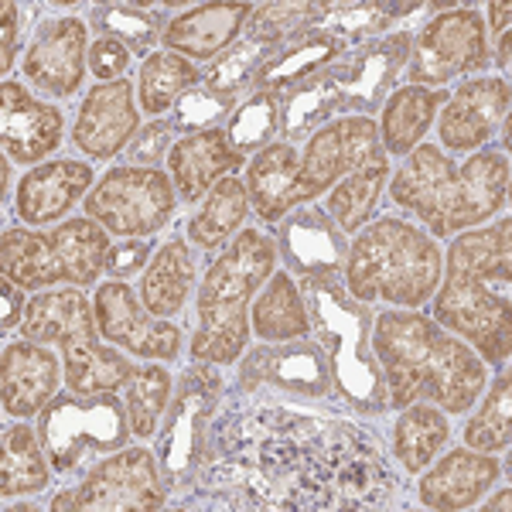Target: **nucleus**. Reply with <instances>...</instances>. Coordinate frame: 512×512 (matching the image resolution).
Here are the masks:
<instances>
[{"instance_id": "obj_3", "label": "nucleus", "mask_w": 512, "mask_h": 512, "mask_svg": "<svg viewBox=\"0 0 512 512\" xmlns=\"http://www.w3.org/2000/svg\"><path fill=\"white\" fill-rule=\"evenodd\" d=\"M512 219L465 229L448 246V270L434 291V321L468 342L489 366L512 355Z\"/></svg>"}, {"instance_id": "obj_33", "label": "nucleus", "mask_w": 512, "mask_h": 512, "mask_svg": "<svg viewBox=\"0 0 512 512\" xmlns=\"http://www.w3.org/2000/svg\"><path fill=\"white\" fill-rule=\"evenodd\" d=\"M250 325L263 342H297V338L311 335V318L301 284L287 270H274L263 291L256 294Z\"/></svg>"}, {"instance_id": "obj_51", "label": "nucleus", "mask_w": 512, "mask_h": 512, "mask_svg": "<svg viewBox=\"0 0 512 512\" xmlns=\"http://www.w3.org/2000/svg\"><path fill=\"white\" fill-rule=\"evenodd\" d=\"M509 18H512V7L499 4V0H492V4H489V21H492V35L495 38L509 35Z\"/></svg>"}, {"instance_id": "obj_1", "label": "nucleus", "mask_w": 512, "mask_h": 512, "mask_svg": "<svg viewBox=\"0 0 512 512\" xmlns=\"http://www.w3.org/2000/svg\"><path fill=\"white\" fill-rule=\"evenodd\" d=\"M403 478L383 441L355 420L304 414L274 393L226 390L195 482L178 509L359 512L396 506Z\"/></svg>"}, {"instance_id": "obj_41", "label": "nucleus", "mask_w": 512, "mask_h": 512, "mask_svg": "<svg viewBox=\"0 0 512 512\" xmlns=\"http://www.w3.org/2000/svg\"><path fill=\"white\" fill-rule=\"evenodd\" d=\"M328 14V4H311V0H297V4H263L246 21V41L260 48H280L304 31L318 28Z\"/></svg>"}, {"instance_id": "obj_30", "label": "nucleus", "mask_w": 512, "mask_h": 512, "mask_svg": "<svg viewBox=\"0 0 512 512\" xmlns=\"http://www.w3.org/2000/svg\"><path fill=\"white\" fill-rule=\"evenodd\" d=\"M192 287H195V256L188 250L185 236L175 229L154 250L151 263H147L144 280H140V301H144V308L151 315L175 318L185 311Z\"/></svg>"}, {"instance_id": "obj_17", "label": "nucleus", "mask_w": 512, "mask_h": 512, "mask_svg": "<svg viewBox=\"0 0 512 512\" xmlns=\"http://www.w3.org/2000/svg\"><path fill=\"white\" fill-rule=\"evenodd\" d=\"M239 390H274L291 393L301 400H332V366L325 349L315 338H297V342H267L243 352L239 362Z\"/></svg>"}, {"instance_id": "obj_28", "label": "nucleus", "mask_w": 512, "mask_h": 512, "mask_svg": "<svg viewBox=\"0 0 512 512\" xmlns=\"http://www.w3.org/2000/svg\"><path fill=\"white\" fill-rule=\"evenodd\" d=\"M499 478V458L472 448H451L431 472H420L417 499L427 509H472Z\"/></svg>"}, {"instance_id": "obj_10", "label": "nucleus", "mask_w": 512, "mask_h": 512, "mask_svg": "<svg viewBox=\"0 0 512 512\" xmlns=\"http://www.w3.org/2000/svg\"><path fill=\"white\" fill-rule=\"evenodd\" d=\"M21 335L41 345H59L65 362V390L72 393H120L134 373V362H127L120 349L103 342L96 308L82 294V287L38 291L24 308Z\"/></svg>"}, {"instance_id": "obj_6", "label": "nucleus", "mask_w": 512, "mask_h": 512, "mask_svg": "<svg viewBox=\"0 0 512 512\" xmlns=\"http://www.w3.org/2000/svg\"><path fill=\"white\" fill-rule=\"evenodd\" d=\"M277 267V246L260 229H239L229 250L209 263L195 297V335L188 345L192 362L233 366L250 349V311L256 294Z\"/></svg>"}, {"instance_id": "obj_55", "label": "nucleus", "mask_w": 512, "mask_h": 512, "mask_svg": "<svg viewBox=\"0 0 512 512\" xmlns=\"http://www.w3.org/2000/svg\"><path fill=\"white\" fill-rule=\"evenodd\" d=\"M509 127H512V123H509V120H502V154H506L509 147H512V140H509Z\"/></svg>"}, {"instance_id": "obj_26", "label": "nucleus", "mask_w": 512, "mask_h": 512, "mask_svg": "<svg viewBox=\"0 0 512 512\" xmlns=\"http://www.w3.org/2000/svg\"><path fill=\"white\" fill-rule=\"evenodd\" d=\"M4 366H0V400L4 414L14 420L38 417L52 403L55 390L62 383V366L55 352H48L41 342L21 338L4 345Z\"/></svg>"}, {"instance_id": "obj_53", "label": "nucleus", "mask_w": 512, "mask_h": 512, "mask_svg": "<svg viewBox=\"0 0 512 512\" xmlns=\"http://www.w3.org/2000/svg\"><path fill=\"white\" fill-rule=\"evenodd\" d=\"M0 185H4V202H11V158H0Z\"/></svg>"}, {"instance_id": "obj_16", "label": "nucleus", "mask_w": 512, "mask_h": 512, "mask_svg": "<svg viewBox=\"0 0 512 512\" xmlns=\"http://www.w3.org/2000/svg\"><path fill=\"white\" fill-rule=\"evenodd\" d=\"M489 38H485L482 14L472 7H454L437 14L414 35V48L407 59L410 86H448L451 79L472 76L489 69Z\"/></svg>"}, {"instance_id": "obj_38", "label": "nucleus", "mask_w": 512, "mask_h": 512, "mask_svg": "<svg viewBox=\"0 0 512 512\" xmlns=\"http://www.w3.org/2000/svg\"><path fill=\"white\" fill-rule=\"evenodd\" d=\"M195 86H202V69H198L195 62L168 52V48H164V52H151L140 62L137 96H140L144 113H151V117H161V113L175 110L178 99Z\"/></svg>"}, {"instance_id": "obj_5", "label": "nucleus", "mask_w": 512, "mask_h": 512, "mask_svg": "<svg viewBox=\"0 0 512 512\" xmlns=\"http://www.w3.org/2000/svg\"><path fill=\"white\" fill-rule=\"evenodd\" d=\"M379 151V127L373 117H342L325 123L297 151L291 144H270L253 154L246 171V192L256 216L280 222L297 205L315 202L352 175Z\"/></svg>"}, {"instance_id": "obj_34", "label": "nucleus", "mask_w": 512, "mask_h": 512, "mask_svg": "<svg viewBox=\"0 0 512 512\" xmlns=\"http://www.w3.org/2000/svg\"><path fill=\"white\" fill-rule=\"evenodd\" d=\"M52 461L45 454L41 434L31 424L4 427V465H0V495L7 502L18 499V495H35L45 492L52 485Z\"/></svg>"}, {"instance_id": "obj_48", "label": "nucleus", "mask_w": 512, "mask_h": 512, "mask_svg": "<svg viewBox=\"0 0 512 512\" xmlns=\"http://www.w3.org/2000/svg\"><path fill=\"white\" fill-rule=\"evenodd\" d=\"M89 69L99 82H117L130 69V48L113 38H96L89 48Z\"/></svg>"}, {"instance_id": "obj_47", "label": "nucleus", "mask_w": 512, "mask_h": 512, "mask_svg": "<svg viewBox=\"0 0 512 512\" xmlns=\"http://www.w3.org/2000/svg\"><path fill=\"white\" fill-rule=\"evenodd\" d=\"M151 256H154L151 239H120L106 253V274H110V280H127L140 274V270H147Z\"/></svg>"}, {"instance_id": "obj_32", "label": "nucleus", "mask_w": 512, "mask_h": 512, "mask_svg": "<svg viewBox=\"0 0 512 512\" xmlns=\"http://www.w3.org/2000/svg\"><path fill=\"white\" fill-rule=\"evenodd\" d=\"M448 103V93H434L424 86H403L393 89L390 99L383 103V123L379 127V147H383L390 158H403L417 144H424V134L431 130L437 120V106Z\"/></svg>"}, {"instance_id": "obj_50", "label": "nucleus", "mask_w": 512, "mask_h": 512, "mask_svg": "<svg viewBox=\"0 0 512 512\" xmlns=\"http://www.w3.org/2000/svg\"><path fill=\"white\" fill-rule=\"evenodd\" d=\"M21 291H24V287L14 284V280L7 277V274H0V304H4L0 328H4V332H11V328H18L21 321H24V308H28V304H24Z\"/></svg>"}, {"instance_id": "obj_19", "label": "nucleus", "mask_w": 512, "mask_h": 512, "mask_svg": "<svg viewBox=\"0 0 512 512\" xmlns=\"http://www.w3.org/2000/svg\"><path fill=\"white\" fill-rule=\"evenodd\" d=\"M89 24L79 18H45L35 24L28 52H24V79L45 96H76L89 72Z\"/></svg>"}, {"instance_id": "obj_22", "label": "nucleus", "mask_w": 512, "mask_h": 512, "mask_svg": "<svg viewBox=\"0 0 512 512\" xmlns=\"http://www.w3.org/2000/svg\"><path fill=\"white\" fill-rule=\"evenodd\" d=\"M65 140V113L31 96L21 82L0 86V144L14 164H45Z\"/></svg>"}, {"instance_id": "obj_44", "label": "nucleus", "mask_w": 512, "mask_h": 512, "mask_svg": "<svg viewBox=\"0 0 512 512\" xmlns=\"http://www.w3.org/2000/svg\"><path fill=\"white\" fill-rule=\"evenodd\" d=\"M277 55V48H260L253 41H236L229 52H222L209 69L202 72V86L212 93H243L253 89L256 76L270 59Z\"/></svg>"}, {"instance_id": "obj_39", "label": "nucleus", "mask_w": 512, "mask_h": 512, "mask_svg": "<svg viewBox=\"0 0 512 512\" xmlns=\"http://www.w3.org/2000/svg\"><path fill=\"white\" fill-rule=\"evenodd\" d=\"M171 393H175V376L164 366H134L127 386H123V403H127L130 431H134L137 441L158 437Z\"/></svg>"}, {"instance_id": "obj_35", "label": "nucleus", "mask_w": 512, "mask_h": 512, "mask_svg": "<svg viewBox=\"0 0 512 512\" xmlns=\"http://www.w3.org/2000/svg\"><path fill=\"white\" fill-rule=\"evenodd\" d=\"M246 212H250V192H246V181L229 175V178H222L209 195H205L202 209L188 219L185 233L202 253H216L219 246H226L229 239L239 233Z\"/></svg>"}, {"instance_id": "obj_20", "label": "nucleus", "mask_w": 512, "mask_h": 512, "mask_svg": "<svg viewBox=\"0 0 512 512\" xmlns=\"http://www.w3.org/2000/svg\"><path fill=\"white\" fill-rule=\"evenodd\" d=\"M140 117L134 106V86L127 79L99 82L82 99L72 123V147L89 161H113L137 137Z\"/></svg>"}, {"instance_id": "obj_9", "label": "nucleus", "mask_w": 512, "mask_h": 512, "mask_svg": "<svg viewBox=\"0 0 512 512\" xmlns=\"http://www.w3.org/2000/svg\"><path fill=\"white\" fill-rule=\"evenodd\" d=\"M444 274V253L434 236L414 222L383 216L362 226L349 243L345 260V291L355 301H386L396 308H424Z\"/></svg>"}, {"instance_id": "obj_42", "label": "nucleus", "mask_w": 512, "mask_h": 512, "mask_svg": "<svg viewBox=\"0 0 512 512\" xmlns=\"http://www.w3.org/2000/svg\"><path fill=\"white\" fill-rule=\"evenodd\" d=\"M410 11H420V4H379V0H369V4H328V14L318 28L332 31L345 41V45H366L376 35H386L390 24L396 18H407Z\"/></svg>"}, {"instance_id": "obj_46", "label": "nucleus", "mask_w": 512, "mask_h": 512, "mask_svg": "<svg viewBox=\"0 0 512 512\" xmlns=\"http://www.w3.org/2000/svg\"><path fill=\"white\" fill-rule=\"evenodd\" d=\"M171 147H175V127H171V120H151L147 127L137 130V137L130 140L123 158H127V164H134V168H158L161 161H168Z\"/></svg>"}, {"instance_id": "obj_29", "label": "nucleus", "mask_w": 512, "mask_h": 512, "mask_svg": "<svg viewBox=\"0 0 512 512\" xmlns=\"http://www.w3.org/2000/svg\"><path fill=\"white\" fill-rule=\"evenodd\" d=\"M345 48L349 45L325 28L304 31V35H297V38L287 41V45L277 48L274 59L260 69L253 89H260V93H274V96L294 93L297 86H304L308 79H315L318 72H325L328 65H335L338 59H342Z\"/></svg>"}, {"instance_id": "obj_24", "label": "nucleus", "mask_w": 512, "mask_h": 512, "mask_svg": "<svg viewBox=\"0 0 512 512\" xmlns=\"http://www.w3.org/2000/svg\"><path fill=\"white\" fill-rule=\"evenodd\" d=\"M246 158L233 147L226 127H212L202 134L178 137L168 154V175L175 181L178 202L195 205L205 202V195L219 185L222 178L239 175Z\"/></svg>"}, {"instance_id": "obj_21", "label": "nucleus", "mask_w": 512, "mask_h": 512, "mask_svg": "<svg viewBox=\"0 0 512 512\" xmlns=\"http://www.w3.org/2000/svg\"><path fill=\"white\" fill-rule=\"evenodd\" d=\"M509 79H468L448 96L437 120V137L441 151L475 154L495 137L502 120H509Z\"/></svg>"}, {"instance_id": "obj_54", "label": "nucleus", "mask_w": 512, "mask_h": 512, "mask_svg": "<svg viewBox=\"0 0 512 512\" xmlns=\"http://www.w3.org/2000/svg\"><path fill=\"white\" fill-rule=\"evenodd\" d=\"M509 499H512V492H509V489H502L492 502H485L482 509H502V512H506V509H509Z\"/></svg>"}, {"instance_id": "obj_8", "label": "nucleus", "mask_w": 512, "mask_h": 512, "mask_svg": "<svg viewBox=\"0 0 512 512\" xmlns=\"http://www.w3.org/2000/svg\"><path fill=\"white\" fill-rule=\"evenodd\" d=\"M311 332L332 366L335 396L355 414L379 417L390 410L386 376L373 352V311L345 291L338 274L301 277Z\"/></svg>"}, {"instance_id": "obj_27", "label": "nucleus", "mask_w": 512, "mask_h": 512, "mask_svg": "<svg viewBox=\"0 0 512 512\" xmlns=\"http://www.w3.org/2000/svg\"><path fill=\"white\" fill-rule=\"evenodd\" d=\"M256 4H195L192 11L175 14L164 28V48L188 62H209L236 45L253 18Z\"/></svg>"}, {"instance_id": "obj_45", "label": "nucleus", "mask_w": 512, "mask_h": 512, "mask_svg": "<svg viewBox=\"0 0 512 512\" xmlns=\"http://www.w3.org/2000/svg\"><path fill=\"white\" fill-rule=\"evenodd\" d=\"M239 106V93H212L205 86L188 89L185 96L175 103L171 110V127L175 134H202V130H212L219 120L233 117Z\"/></svg>"}, {"instance_id": "obj_14", "label": "nucleus", "mask_w": 512, "mask_h": 512, "mask_svg": "<svg viewBox=\"0 0 512 512\" xmlns=\"http://www.w3.org/2000/svg\"><path fill=\"white\" fill-rule=\"evenodd\" d=\"M82 209L106 233L120 239H151L175 219L178 192L171 175H164L158 168L120 164V168L99 175Z\"/></svg>"}, {"instance_id": "obj_7", "label": "nucleus", "mask_w": 512, "mask_h": 512, "mask_svg": "<svg viewBox=\"0 0 512 512\" xmlns=\"http://www.w3.org/2000/svg\"><path fill=\"white\" fill-rule=\"evenodd\" d=\"M414 35L393 31V35L373 38L355 52H345L335 65L318 72L304 86H297L284 99L280 113V134L284 140H301L332 123L338 113L345 117H373L390 99L396 79L407 69Z\"/></svg>"}, {"instance_id": "obj_40", "label": "nucleus", "mask_w": 512, "mask_h": 512, "mask_svg": "<svg viewBox=\"0 0 512 512\" xmlns=\"http://www.w3.org/2000/svg\"><path fill=\"white\" fill-rule=\"evenodd\" d=\"M512 441V376L506 366H499V376L492 379L482 407L465 424V448L485 454H506Z\"/></svg>"}, {"instance_id": "obj_52", "label": "nucleus", "mask_w": 512, "mask_h": 512, "mask_svg": "<svg viewBox=\"0 0 512 512\" xmlns=\"http://www.w3.org/2000/svg\"><path fill=\"white\" fill-rule=\"evenodd\" d=\"M495 65H499L502 79H506V72H509V35L499 38V48H495Z\"/></svg>"}, {"instance_id": "obj_23", "label": "nucleus", "mask_w": 512, "mask_h": 512, "mask_svg": "<svg viewBox=\"0 0 512 512\" xmlns=\"http://www.w3.org/2000/svg\"><path fill=\"white\" fill-rule=\"evenodd\" d=\"M277 243L287 270L301 277L338 274L349 260V239L328 216V209H318V205H297L294 212H287L280 219Z\"/></svg>"}, {"instance_id": "obj_25", "label": "nucleus", "mask_w": 512, "mask_h": 512, "mask_svg": "<svg viewBox=\"0 0 512 512\" xmlns=\"http://www.w3.org/2000/svg\"><path fill=\"white\" fill-rule=\"evenodd\" d=\"M89 192H93V164L72 158L45 161L18 181L14 212L28 226H48L69 216Z\"/></svg>"}, {"instance_id": "obj_49", "label": "nucleus", "mask_w": 512, "mask_h": 512, "mask_svg": "<svg viewBox=\"0 0 512 512\" xmlns=\"http://www.w3.org/2000/svg\"><path fill=\"white\" fill-rule=\"evenodd\" d=\"M0 21H4V45H0V72H11L14 59H18V45H21V7L4 0L0 4Z\"/></svg>"}, {"instance_id": "obj_18", "label": "nucleus", "mask_w": 512, "mask_h": 512, "mask_svg": "<svg viewBox=\"0 0 512 512\" xmlns=\"http://www.w3.org/2000/svg\"><path fill=\"white\" fill-rule=\"evenodd\" d=\"M96 325L103 342L123 349L140 359L154 362H178L181 355V328L168 318H158L144 308L140 294L130 291L123 280H106L93 294Z\"/></svg>"}, {"instance_id": "obj_37", "label": "nucleus", "mask_w": 512, "mask_h": 512, "mask_svg": "<svg viewBox=\"0 0 512 512\" xmlns=\"http://www.w3.org/2000/svg\"><path fill=\"white\" fill-rule=\"evenodd\" d=\"M386 181H390V154L379 147L373 158H366L352 175H345L332 188L328 216L338 222V229H342L345 236L359 233V229L366 226V219L373 216L379 195H383Z\"/></svg>"}, {"instance_id": "obj_13", "label": "nucleus", "mask_w": 512, "mask_h": 512, "mask_svg": "<svg viewBox=\"0 0 512 512\" xmlns=\"http://www.w3.org/2000/svg\"><path fill=\"white\" fill-rule=\"evenodd\" d=\"M222 396H226V379H222L219 366L192 362L178 376L175 393H171V403L158 427V444H154L161 478L168 485V506H175L181 495L192 489L198 461L205 454L209 424L216 417Z\"/></svg>"}, {"instance_id": "obj_11", "label": "nucleus", "mask_w": 512, "mask_h": 512, "mask_svg": "<svg viewBox=\"0 0 512 512\" xmlns=\"http://www.w3.org/2000/svg\"><path fill=\"white\" fill-rule=\"evenodd\" d=\"M110 246V233L89 216L65 219L48 233L7 226L0 233V270L24 291L89 287L106 270Z\"/></svg>"}, {"instance_id": "obj_2", "label": "nucleus", "mask_w": 512, "mask_h": 512, "mask_svg": "<svg viewBox=\"0 0 512 512\" xmlns=\"http://www.w3.org/2000/svg\"><path fill=\"white\" fill-rule=\"evenodd\" d=\"M373 352L383 366L390 410L434 403L444 414H468L489 373L472 345L420 311H383L373 321Z\"/></svg>"}, {"instance_id": "obj_31", "label": "nucleus", "mask_w": 512, "mask_h": 512, "mask_svg": "<svg viewBox=\"0 0 512 512\" xmlns=\"http://www.w3.org/2000/svg\"><path fill=\"white\" fill-rule=\"evenodd\" d=\"M195 4L185 0H161V4H147V0H134V4H96L89 11V28L99 38H113L130 48V55L147 59L151 48L164 38L168 28V11H192Z\"/></svg>"}, {"instance_id": "obj_15", "label": "nucleus", "mask_w": 512, "mask_h": 512, "mask_svg": "<svg viewBox=\"0 0 512 512\" xmlns=\"http://www.w3.org/2000/svg\"><path fill=\"white\" fill-rule=\"evenodd\" d=\"M168 506V485L161 478L158 454L151 448H127L96 461L76 489L59 492L52 509H89V512H154Z\"/></svg>"}, {"instance_id": "obj_43", "label": "nucleus", "mask_w": 512, "mask_h": 512, "mask_svg": "<svg viewBox=\"0 0 512 512\" xmlns=\"http://www.w3.org/2000/svg\"><path fill=\"white\" fill-rule=\"evenodd\" d=\"M280 113H284V96L260 93V89H253V96L236 106L226 134L243 158L270 147V140H274V134L280 130Z\"/></svg>"}, {"instance_id": "obj_12", "label": "nucleus", "mask_w": 512, "mask_h": 512, "mask_svg": "<svg viewBox=\"0 0 512 512\" xmlns=\"http://www.w3.org/2000/svg\"><path fill=\"white\" fill-rule=\"evenodd\" d=\"M38 434L55 475H86L96 458L117 454L134 437L117 393H55L38 414Z\"/></svg>"}, {"instance_id": "obj_4", "label": "nucleus", "mask_w": 512, "mask_h": 512, "mask_svg": "<svg viewBox=\"0 0 512 512\" xmlns=\"http://www.w3.org/2000/svg\"><path fill=\"white\" fill-rule=\"evenodd\" d=\"M509 178L502 151H475L454 164L437 144H417L390 175V202L414 212L427 236L448 239L499 216L509 205Z\"/></svg>"}, {"instance_id": "obj_36", "label": "nucleus", "mask_w": 512, "mask_h": 512, "mask_svg": "<svg viewBox=\"0 0 512 512\" xmlns=\"http://www.w3.org/2000/svg\"><path fill=\"white\" fill-rule=\"evenodd\" d=\"M451 441V420L434 403H410L403 407L393 427V458L407 475H420L437 458V451Z\"/></svg>"}]
</instances>
